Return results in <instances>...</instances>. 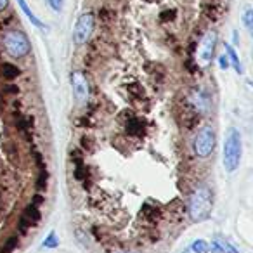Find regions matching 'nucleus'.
Returning <instances> with one entry per match:
<instances>
[{
  "instance_id": "nucleus-1",
  "label": "nucleus",
  "mask_w": 253,
  "mask_h": 253,
  "mask_svg": "<svg viewBox=\"0 0 253 253\" xmlns=\"http://www.w3.org/2000/svg\"><path fill=\"white\" fill-rule=\"evenodd\" d=\"M211 205H213V198H211V191L208 186L201 184L193 191L189 198V215L193 222L207 220L211 213Z\"/></svg>"
},
{
  "instance_id": "nucleus-2",
  "label": "nucleus",
  "mask_w": 253,
  "mask_h": 253,
  "mask_svg": "<svg viewBox=\"0 0 253 253\" xmlns=\"http://www.w3.org/2000/svg\"><path fill=\"white\" fill-rule=\"evenodd\" d=\"M241 153H243V141H241V132L234 126H231L225 135L224 142V169L229 173L236 172L241 162Z\"/></svg>"
},
{
  "instance_id": "nucleus-3",
  "label": "nucleus",
  "mask_w": 253,
  "mask_h": 253,
  "mask_svg": "<svg viewBox=\"0 0 253 253\" xmlns=\"http://www.w3.org/2000/svg\"><path fill=\"white\" fill-rule=\"evenodd\" d=\"M4 47L9 56L16 59H21L32 52V43L21 30H7L4 33Z\"/></svg>"
},
{
  "instance_id": "nucleus-4",
  "label": "nucleus",
  "mask_w": 253,
  "mask_h": 253,
  "mask_svg": "<svg viewBox=\"0 0 253 253\" xmlns=\"http://www.w3.org/2000/svg\"><path fill=\"white\" fill-rule=\"evenodd\" d=\"M215 144H217V134L210 125H205L194 135L193 151L198 158H208L215 151Z\"/></svg>"
},
{
  "instance_id": "nucleus-5",
  "label": "nucleus",
  "mask_w": 253,
  "mask_h": 253,
  "mask_svg": "<svg viewBox=\"0 0 253 253\" xmlns=\"http://www.w3.org/2000/svg\"><path fill=\"white\" fill-rule=\"evenodd\" d=\"M92 32H94V16L90 12H85L77 19L73 28V42L75 45L82 47L87 43V40L90 39Z\"/></svg>"
},
{
  "instance_id": "nucleus-6",
  "label": "nucleus",
  "mask_w": 253,
  "mask_h": 253,
  "mask_svg": "<svg viewBox=\"0 0 253 253\" xmlns=\"http://www.w3.org/2000/svg\"><path fill=\"white\" fill-rule=\"evenodd\" d=\"M215 45H217V33L213 30H208L203 35V39H201L200 49H198V61L203 66L211 63V57L215 54Z\"/></svg>"
},
{
  "instance_id": "nucleus-7",
  "label": "nucleus",
  "mask_w": 253,
  "mask_h": 253,
  "mask_svg": "<svg viewBox=\"0 0 253 253\" xmlns=\"http://www.w3.org/2000/svg\"><path fill=\"white\" fill-rule=\"evenodd\" d=\"M71 88H73V95L78 104H87L88 95H90V88H88L87 77L82 71H73L71 73Z\"/></svg>"
},
{
  "instance_id": "nucleus-8",
  "label": "nucleus",
  "mask_w": 253,
  "mask_h": 253,
  "mask_svg": "<svg viewBox=\"0 0 253 253\" xmlns=\"http://www.w3.org/2000/svg\"><path fill=\"white\" fill-rule=\"evenodd\" d=\"M40 222V211L37 208V205H28L23 211L21 218H19V227H21V232H25L28 227L32 225H37Z\"/></svg>"
},
{
  "instance_id": "nucleus-9",
  "label": "nucleus",
  "mask_w": 253,
  "mask_h": 253,
  "mask_svg": "<svg viewBox=\"0 0 253 253\" xmlns=\"http://www.w3.org/2000/svg\"><path fill=\"white\" fill-rule=\"evenodd\" d=\"M208 252L211 253H239V250L234 245L227 241L224 238H213L211 243L208 245Z\"/></svg>"
},
{
  "instance_id": "nucleus-10",
  "label": "nucleus",
  "mask_w": 253,
  "mask_h": 253,
  "mask_svg": "<svg viewBox=\"0 0 253 253\" xmlns=\"http://www.w3.org/2000/svg\"><path fill=\"white\" fill-rule=\"evenodd\" d=\"M191 102L200 113H208V109H210V99H208L207 92L201 88H194L191 94Z\"/></svg>"
},
{
  "instance_id": "nucleus-11",
  "label": "nucleus",
  "mask_w": 253,
  "mask_h": 253,
  "mask_svg": "<svg viewBox=\"0 0 253 253\" xmlns=\"http://www.w3.org/2000/svg\"><path fill=\"white\" fill-rule=\"evenodd\" d=\"M224 47H225V56H227V59H229V64H232V68L236 70V73L241 75L243 73V64L238 57V52H236L234 47L229 45V43H224Z\"/></svg>"
},
{
  "instance_id": "nucleus-12",
  "label": "nucleus",
  "mask_w": 253,
  "mask_h": 253,
  "mask_svg": "<svg viewBox=\"0 0 253 253\" xmlns=\"http://www.w3.org/2000/svg\"><path fill=\"white\" fill-rule=\"evenodd\" d=\"M18 4H19V7H21V11L26 14V18L32 21V25L33 26H37V28H45V25H43L42 21H40L39 18H37L35 14H33V11L28 7V4H26V0H18Z\"/></svg>"
},
{
  "instance_id": "nucleus-13",
  "label": "nucleus",
  "mask_w": 253,
  "mask_h": 253,
  "mask_svg": "<svg viewBox=\"0 0 253 253\" xmlns=\"http://www.w3.org/2000/svg\"><path fill=\"white\" fill-rule=\"evenodd\" d=\"M19 73H21V70H19L16 64H12V63H4V64H2V75H4V78H7V80L16 78Z\"/></svg>"
},
{
  "instance_id": "nucleus-14",
  "label": "nucleus",
  "mask_w": 253,
  "mask_h": 253,
  "mask_svg": "<svg viewBox=\"0 0 253 253\" xmlns=\"http://www.w3.org/2000/svg\"><path fill=\"white\" fill-rule=\"evenodd\" d=\"M126 132L130 135H137L142 132V122L139 118H130L126 122Z\"/></svg>"
},
{
  "instance_id": "nucleus-15",
  "label": "nucleus",
  "mask_w": 253,
  "mask_h": 253,
  "mask_svg": "<svg viewBox=\"0 0 253 253\" xmlns=\"http://www.w3.org/2000/svg\"><path fill=\"white\" fill-rule=\"evenodd\" d=\"M42 246L43 248H57V246H59V238H57L56 231L49 232V236L42 241Z\"/></svg>"
},
{
  "instance_id": "nucleus-16",
  "label": "nucleus",
  "mask_w": 253,
  "mask_h": 253,
  "mask_svg": "<svg viewBox=\"0 0 253 253\" xmlns=\"http://www.w3.org/2000/svg\"><path fill=\"white\" fill-rule=\"evenodd\" d=\"M243 25L246 26V30H248L250 33L253 32V9L250 7V5L245 9V12H243Z\"/></svg>"
},
{
  "instance_id": "nucleus-17",
  "label": "nucleus",
  "mask_w": 253,
  "mask_h": 253,
  "mask_svg": "<svg viewBox=\"0 0 253 253\" xmlns=\"http://www.w3.org/2000/svg\"><path fill=\"white\" fill-rule=\"evenodd\" d=\"M191 252L193 253H208V243L205 239H196L191 243Z\"/></svg>"
},
{
  "instance_id": "nucleus-18",
  "label": "nucleus",
  "mask_w": 253,
  "mask_h": 253,
  "mask_svg": "<svg viewBox=\"0 0 253 253\" xmlns=\"http://www.w3.org/2000/svg\"><path fill=\"white\" fill-rule=\"evenodd\" d=\"M18 246V236H11L4 245L0 246V253H11Z\"/></svg>"
},
{
  "instance_id": "nucleus-19",
  "label": "nucleus",
  "mask_w": 253,
  "mask_h": 253,
  "mask_svg": "<svg viewBox=\"0 0 253 253\" xmlns=\"http://www.w3.org/2000/svg\"><path fill=\"white\" fill-rule=\"evenodd\" d=\"M45 180H47V170L45 167H42L39 173V180H37V189H43L45 187Z\"/></svg>"
},
{
  "instance_id": "nucleus-20",
  "label": "nucleus",
  "mask_w": 253,
  "mask_h": 253,
  "mask_svg": "<svg viewBox=\"0 0 253 253\" xmlns=\"http://www.w3.org/2000/svg\"><path fill=\"white\" fill-rule=\"evenodd\" d=\"M47 2H49V5H50V9H52V11H56V12L63 11L64 0H47Z\"/></svg>"
},
{
  "instance_id": "nucleus-21",
  "label": "nucleus",
  "mask_w": 253,
  "mask_h": 253,
  "mask_svg": "<svg viewBox=\"0 0 253 253\" xmlns=\"http://www.w3.org/2000/svg\"><path fill=\"white\" fill-rule=\"evenodd\" d=\"M218 66H220V70H227L229 68V59L225 54H222V56H218Z\"/></svg>"
},
{
  "instance_id": "nucleus-22",
  "label": "nucleus",
  "mask_w": 253,
  "mask_h": 253,
  "mask_svg": "<svg viewBox=\"0 0 253 253\" xmlns=\"http://www.w3.org/2000/svg\"><path fill=\"white\" fill-rule=\"evenodd\" d=\"M173 14H175L173 11H165V12H162V21H167V19H173Z\"/></svg>"
},
{
  "instance_id": "nucleus-23",
  "label": "nucleus",
  "mask_w": 253,
  "mask_h": 253,
  "mask_svg": "<svg viewBox=\"0 0 253 253\" xmlns=\"http://www.w3.org/2000/svg\"><path fill=\"white\" fill-rule=\"evenodd\" d=\"M9 5V0H0V11H2V9H5Z\"/></svg>"
},
{
  "instance_id": "nucleus-24",
  "label": "nucleus",
  "mask_w": 253,
  "mask_h": 253,
  "mask_svg": "<svg viewBox=\"0 0 253 253\" xmlns=\"http://www.w3.org/2000/svg\"><path fill=\"white\" fill-rule=\"evenodd\" d=\"M182 253H189V250H184V252Z\"/></svg>"
},
{
  "instance_id": "nucleus-25",
  "label": "nucleus",
  "mask_w": 253,
  "mask_h": 253,
  "mask_svg": "<svg viewBox=\"0 0 253 253\" xmlns=\"http://www.w3.org/2000/svg\"><path fill=\"white\" fill-rule=\"evenodd\" d=\"M126 253H132V252H126Z\"/></svg>"
}]
</instances>
